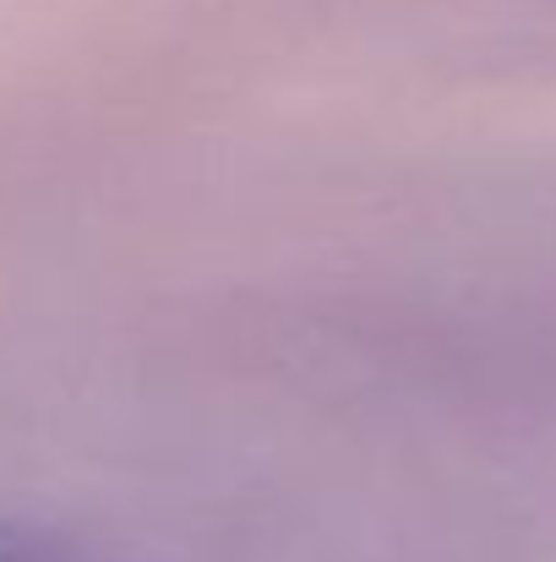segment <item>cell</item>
Returning a JSON list of instances; mask_svg holds the SVG:
<instances>
[{
	"label": "cell",
	"instance_id": "6da1fadb",
	"mask_svg": "<svg viewBox=\"0 0 556 562\" xmlns=\"http://www.w3.org/2000/svg\"><path fill=\"white\" fill-rule=\"evenodd\" d=\"M0 562H93V552L55 525L33 519H0Z\"/></svg>",
	"mask_w": 556,
	"mask_h": 562
}]
</instances>
